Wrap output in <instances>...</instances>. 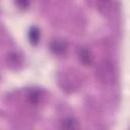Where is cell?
I'll return each instance as SVG.
<instances>
[{
	"mask_svg": "<svg viewBox=\"0 0 130 130\" xmlns=\"http://www.w3.org/2000/svg\"><path fill=\"white\" fill-rule=\"evenodd\" d=\"M28 1L29 0H16L17 4L20 6V7H26L28 5Z\"/></svg>",
	"mask_w": 130,
	"mask_h": 130,
	"instance_id": "5b68a950",
	"label": "cell"
},
{
	"mask_svg": "<svg viewBox=\"0 0 130 130\" xmlns=\"http://www.w3.org/2000/svg\"><path fill=\"white\" fill-rule=\"evenodd\" d=\"M28 37H29V40H30V43L32 44H37L38 41H39V38H40V32L38 30V28L36 27H32L28 34Z\"/></svg>",
	"mask_w": 130,
	"mask_h": 130,
	"instance_id": "6da1fadb",
	"label": "cell"
},
{
	"mask_svg": "<svg viewBox=\"0 0 130 130\" xmlns=\"http://www.w3.org/2000/svg\"><path fill=\"white\" fill-rule=\"evenodd\" d=\"M89 54H88V52L86 51V50H84V51H82V53L80 54V57H81V60L84 62V63H88L89 62Z\"/></svg>",
	"mask_w": 130,
	"mask_h": 130,
	"instance_id": "277c9868",
	"label": "cell"
},
{
	"mask_svg": "<svg viewBox=\"0 0 130 130\" xmlns=\"http://www.w3.org/2000/svg\"><path fill=\"white\" fill-rule=\"evenodd\" d=\"M54 45H55V47L53 46L52 49H53V50L56 49V52H57V53H60V52H64V51H65V45H64L63 43L60 44L59 42H56Z\"/></svg>",
	"mask_w": 130,
	"mask_h": 130,
	"instance_id": "3957f363",
	"label": "cell"
},
{
	"mask_svg": "<svg viewBox=\"0 0 130 130\" xmlns=\"http://www.w3.org/2000/svg\"><path fill=\"white\" fill-rule=\"evenodd\" d=\"M63 127L64 128H76L77 127V122H75V120L73 119H66L64 122H63Z\"/></svg>",
	"mask_w": 130,
	"mask_h": 130,
	"instance_id": "7a4b0ae2",
	"label": "cell"
}]
</instances>
